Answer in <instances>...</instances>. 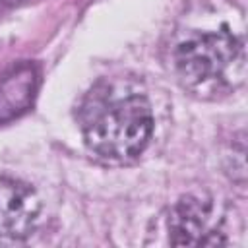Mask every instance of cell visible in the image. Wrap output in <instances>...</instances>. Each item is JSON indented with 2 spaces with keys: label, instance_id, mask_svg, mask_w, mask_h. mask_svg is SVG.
<instances>
[{
  "label": "cell",
  "instance_id": "obj_5",
  "mask_svg": "<svg viewBox=\"0 0 248 248\" xmlns=\"http://www.w3.org/2000/svg\"><path fill=\"white\" fill-rule=\"evenodd\" d=\"M41 74L35 62L23 60L0 76V124L25 114L37 97Z\"/></svg>",
  "mask_w": 248,
  "mask_h": 248
},
{
  "label": "cell",
  "instance_id": "obj_4",
  "mask_svg": "<svg viewBox=\"0 0 248 248\" xmlns=\"http://www.w3.org/2000/svg\"><path fill=\"white\" fill-rule=\"evenodd\" d=\"M211 203L198 196L180 198L169 215V240L174 246L221 244L223 240L209 231Z\"/></svg>",
  "mask_w": 248,
  "mask_h": 248
},
{
  "label": "cell",
  "instance_id": "obj_3",
  "mask_svg": "<svg viewBox=\"0 0 248 248\" xmlns=\"http://www.w3.org/2000/svg\"><path fill=\"white\" fill-rule=\"evenodd\" d=\"M39 215L37 192L21 180L0 176V244L23 242L35 231Z\"/></svg>",
  "mask_w": 248,
  "mask_h": 248
},
{
  "label": "cell",
  "instance_id": "obj_2",
  "mask_svg": "<svg viewBox=\"0 0 248 248\" xmlns=\"http://www.w3.org/2000/svg\"><path fill=\"white\" fill-rule=\"evenodd\" d=\"M172 68L188 93L202 99L227 95L244 81V41L227 25L192 33L174 46Z\"/></svg>",
  "mask_w": 248,
  "mask_h": 248
},
{
  "label": "cell",
  "instance_id": "obj_1",
  "mask_svg": "<svg viewBox=\"0 0 248 248\" xmlns=\"http://www.w3.org/2000/svg\"><path fill=\"white\" fill-rule=\"evenodd\" d=\"M81 130L85 145L97 157L108 163H132L149 145L153 112L143 95L103 87L85 99Z\"/></svg>",
  "mask_w": 248,
  "mask_h": 248
},
{
  "label": "cell",
  "instance_id": "obj_6",
  "mask_svg": "<svg viewBox=\"0 0 248 248\" xmlns=\"http://www.w3.org/2000/svg\"><path fill=\"white\" fill-rule=\"evenodd\" d=\"M23 2H25V0H0V17H2L6 12L17 8V6L23 4Z\"/></svg>",
  "mask_w": 248,
  "mask_h": 248
}]
</instances>
